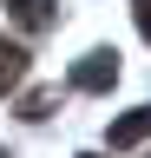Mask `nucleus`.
<instances>
[{"label":"nucleus","instance_id":"obj_3","mask_svg":"<svg viewBox=\"0 0 151 158\" xmlns=\"http://www.w3.org/2000/svg\"><path fill=\"white\" fill-rule=\"evenodd\" d=\"M20 79H26V46L20 40H0V99L20 86Z\"/></svg>","mask_w":151,"mask_h":158},{"label":"nucleus","instance_id":"obj_6","mask_svg":"<svg viewBox=\"0 0 151 158\" xmlns=\"http://www.w3.org/2000/svg\"><path fill=\"white\" fill-rule=\"evenodd\" d=\"M0 158H7V152H0Z\"/></svg>","mask_w":151,"mask_h":158},{"label":"nucleus","instance_id":"obj_4","mask_svg":"<svg viewBox=\"0 0 151 158\" xmlns=\"http://www.w3.org/2000/svg\"><path fill=\"white\" fill-rule=\"evenodd\" d=\"M7 13L20 27H53V0H7Z\"/></svg>","mask_w":151,"mask_h":158},{"label":"nucleus","instance_id":"obj_2","mask_svg":"<svg viewBox=\"0 0 151 158\" xmlns=\"http://www.w3.org/2000/svg\"><path fill=\"white\" fill-rule=\"evenodd\" d=\"M151 138V106H131L125 118H112V152H131Z\"/></svg>","mask_w":151,"mask_h":158},{"label":"nucleus","instance_id":"obj_1","mask_svg":"<svg viewBox=\"0 0 151 158\" xmlns=\"http://www.w3.org/2000/svg\"><path fill=\"white\" fill-rule=\"evenodd\" d=\"M112 79H118V53H105V46L72 66V86H79V92H112Z\"/></svg>","mask_w":151,"mask_h":158},{"label":"nucleus","instance_id":"obj_7","mask_svg":"<svg viewBox=\"0 0 151 158\" xmlns=\"http://www.w3.org/2000/svg\"><path fill=\"white\" fill-rule=\"evenodd\" d=\"M85 158H92V152H85Z\"/></svg>","mask_w":151,"mask_h":158},{"label":"nucleus","instance_id":"obj_5","mask_svg":"<svg viewBox=\"0 0 151 158\" xmlns=\"http://www.w3.org/2000/svg\"><path fill=\"white\" fill-rule=\"evenodd\" d=\"M138 33L151 40V0H138Z\"/></svg>","mask_w":151,"mask_h":158}]
</instances>
